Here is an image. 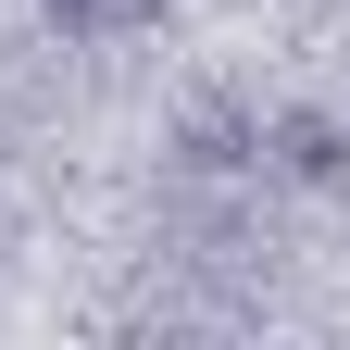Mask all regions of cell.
Listing matches in <instances>:
<instances>
[{
    "mask_svg": "<svg viewBox=\"0 0 350 350\" xmlns=\"http://www.w3.org/2000/svg\"><path fill=\"white\" fill-rule=\"evenodd\" d=\"M138 13H150V0H51V25H63V38H125Z\"/></svg>",
    "mask_w": 350,
    "mask_h": 350,
    "instance_id": "cell-1",
    "label": "cell"
}]
</instances>
